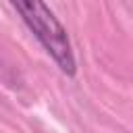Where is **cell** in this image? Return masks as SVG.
Here are the masks:
<instances>
[{"label": "cell", "instance_id": "cell-1", "mask_svg": "<svg viewBox=\"0 0 133 133\" xmlns=\"http://www.w3.org/2000/svg\"><path fill=\"white\" fill-rule=\"evenodd\" d=\"M8 2L21 15L27 29L42 44V48L56 62V66L66 77H73L77 73V62H75V54L71 48V39L62 23L48 8V4L44 0H8Z\"/></svg>", "mask_w": 133, "mask_h": 133}]
</instances>
